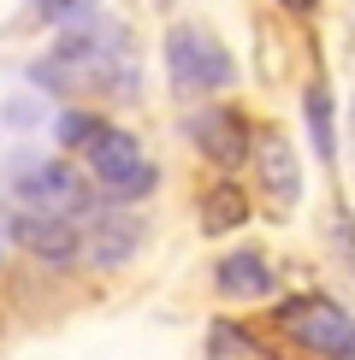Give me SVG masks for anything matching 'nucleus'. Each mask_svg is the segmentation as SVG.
Returning a JSON list of instances; mask_svg holds the SVG:
<instances>
[{"mask_svg":"<svg viewBox=\"0 0 355 360\" xmlns=\"http://www.w3.org/2000/svg\"><path fill=\"white\" fill-rule=\"evenodd\" d=\"M166 71H172V89L184 101L207 95V89H225L237 77L231 53L219 48V36H207L201 24H178L172 36H166Z\"/></svg>","mask_w":355,"mask_h":360,"instance_id":"obj_1","label":"nucleus"},{"mask_svg":"<svg viewBox=\"0 0 355 360\" xmlns=\"http://www.w3.org/2000/svg\"><path fill=\"white\" fill-rule=\"evenodd\" d=\"M83 160H89V172H95V184L107 189V201H142V195H154V184H160V172L142 160L137 136H130V130H113V124L83 148Z\"/></svg>","mask_w":355,"mask_h":360,"instance_id":"obj_2","label":"nucleus"},{"mask_svg":"<svg viewBox=\"0 0 355 360\" xmlns=\"http://www.w3.org/2000/svg\"><path fill=\"white\" fill-rule=\"evenodd\" d=\"M278 325H285L302 349H314L325 360H355V319L337 302H325V295L285 302V307H278Z\"/></svg>","mask_w":355,"mask_h":360,"instance_id":"obj_3","label":"nucleus"},{"mask_svg":"<svg viewBox=\"0 0 355 360\" xmlns=\"http://www.w3.org/2000/svg\"><path fill=\"white\" fill-rule=\"evenodd\" d=\"M12 189H18L24 201L36 207V213H59V219L89 213V207H95V189H89L83 177L66 166V160H42V166H24L18 177H12Z\"/></svg>","mask_w":355,"mask_h":360,"instance_id":"obj_4","label":"nucleus"},{"mask_svg":"<svg viewBox=\"0 0 355 360\" xmlns=\"http://www.w3.org/2000/svg\"><path fill=\"white\" fill-rule=\"evenodd\" d=\"M6 231H12V243H18L24 254H36V260H48V266L83 260V231L71 219H59V213H36V207H24V213L6 219Z\"/></svg>","mask_w":355,"mask_h":360,"instance_id":"obj_5","label":"nucleus"},{"mask_svg":"<svg viewBox=\"0 0 355 360\" xmlns=\"http://www.w3.org/2000/svg\"><path fill=\"white\" fill-rule=\"evenodd\" d=\"M189 142H196L213 166H225V172H237L249 160V124H243V112H231V107L189 112Z\"/></svg>","mask_w":355,"mask_h":360,"instance_id":"obj_6","label":"nucleus"},{"mask_svg":"<svg viewBox=\"0 0 355 360\" xmlns=\"http://www.w3.org/2000/svg\"><path fill=\"white\" fill-rule=\"evenodd\" d=\"M255 166H261V189L273 195L278 207H296V201H302V166H296V148L278 136V130H261Z\"/></svg>","mask_w":355,"mask_h":360,"instance_id":"obj_7","label":"nucleus"},{"mask_svg":"<svg viewBox=\"0 0 355 360\" xmlns=\"http://www.w3.org/2000/svg\"><path fill=\"white\" fill-rule=\"evenodd\" d=\"M137 248H142V219L137 213H101L83 236V254L95 266H125Z\"/></svg>","mask_w":355,"mask_h":360,"instance_id":"obj_8","label":"nucleus"},{"mask_svg":"<svg viewBox=\"0 0 355 360\" xmlns=\"http://www.w3.org/2000/svg\"><path fill=\"white\" fill-rule=\"evenodd\" d=\"M213 283L231 302H261V295H273V266H266V254L243 248V254H225V260H219Z\"/></svg>","mask_w":355,"mask_h":360,"instance_id":"obj_9","label":"nucleus"},{"mask_svg":"<svg viewBox=\"0 0 355 360\" xmlns=\"http://www.w3.org/2000/svg\"><path fill=\"white\" fill-rule=\"evenodd\" d=\"M243 219H249V195L237 189V184H213V189L201 195V231L207 236H225Z\"/></svg>","mask_w":355,"mask_h":360,"instance_id":"obj_10","label":"nucleus"},{"mask_svg":"<svg viewBox=\"0 0 355 360\" xmlns=\"http://www.w3.org/2000/svg\"><path fill=\"white\" fill-rule=\"evenodd\" d=\"M302 112H308V130H314V148H320V160H332L337 154V136H332V95L314 83L302 95Z\"/></svg>","mask_w":355,"mask_h":360,"instance_id":"obj_11","label":"nucleus"},{"mask_svg":"<svg viewBox=\"0 0 355 360\" xmlns=\"http://www.w3.org/2000/svg\"><path fill=\"white\" fill-rule=\"evenodd\" d=\"M101 130H107V118H101V112H83V107H71V112H59V118H54L59 148H89Z\"/></svg>","mask_w":355,"mask_h":360,"instance_id":"obj_12","label":"nucleus"},{"mask_svg":"<svg viewBox=\"0 0 355 360\" xmlns=\"http://www.w3.org/2000/svg\"><path fill=\"white\" fill-rule=\"evenodd\" d=\"M101 0H36V12L48 24H71V18H89V12H95Z\"/></svg>","mask_w":355,"mask_h":360,"instance_id":"obj_13","label":"nucleus"},{"mask_svg":"<svg viewBox=\"0 0 355 360\" xmlns=\"http://www.w3.org/2000/svg\"><path fill=\"white\" fill-rule=\"evenodd\" d=\"M213 349H219V354H231V349H243V337H237L231 325H213Z\"/></svg>","mask_w":355,"mask_h":360,"instance_id":"obj_14","label":"nucleus"},{"mask_svg":"<svg viewBox=\"0 0 355 360\" xmlns=\"http://www.w3.org/2000/svg\"><path fill=\"white\" fill-rule=\"evenodd\" d=\"M278 6H285V12H314L320 0H278Z\"/></svg>","mask_w":355,"mask_h":360,"instance_id":"obj_15","label":"nucleus"}]
</instances>
